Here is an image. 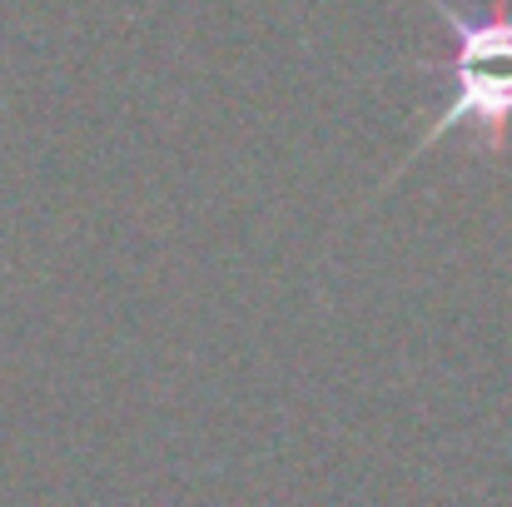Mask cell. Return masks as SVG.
Masks as SVG:
<instances>
[{"instance_id": "obj_1", "label": "cell", "mask_w": 512, "mask_h": 507, "mask_svg": "<svg viewBox=\"0 0 512 507\" xmlns=\"http://www.w3.org/2000/svg\"><path fill=\"white\" fill-rule=\"evenodd\" d=\"M423 70H448L453 75V95L448 105L433 115V125L423 130V140L413 145V155L383 179V189L413 165L418 155H428L443 135L453 130H478L488 155H503L512 135V55H448V60H418Z\"/></svg>"}]
</instances>
